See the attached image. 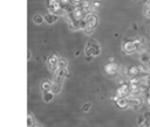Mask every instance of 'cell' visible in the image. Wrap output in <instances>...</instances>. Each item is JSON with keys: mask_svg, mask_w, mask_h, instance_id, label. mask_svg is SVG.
Returning <instances> with one entry per match:
<instances>
[{"mask_svg": "<svg viewBox=\"0 0 150 127\" xmlns=\"http://www.w3.org/2000/svg\"><path fill=\"white\" fill-rule=\"evenodd\" d=\"M91 5L95 7V8H98L100 6H101V2L98 1V0H96V1H94V2H91Z\"/></svg>", "mask_w": 150, "mask_h": 127, "instance_id": "obj_20", "label": "cell"}, {"mask_svg": "<svg viewBox=\"0 0 150 127\" xmlns=\"http://www.w3.org/2000/svg\"><path fill=\"white\" fill-rule=\"evenodd\" d=\"M59 68H67V61L64 58L59 59Z\"/></svg>", "mask_w": 150, "mask_h": 127, "instance_id": "obj_17", "label": "cell"}, {"mask_svg": "<svg viewBox=\"0 0 150 127\" xmlns=\"http://www.w3.org/2000/svg\"><path fill=\"white\" fill-rule=\"evenodd\" d=\"M52 99H53V92L52 91H48V92L43 93V100L45 101H50Z\"/></svg>", "mask_w": 150, "mask_h": 127, "instance_id": "obj_15", "label": "cell"}, {"mask_svg": "<svg viewBox=\"0 0 150 127\" xmlns=\"http://www.w3.org/2000/svg\"><path fill=\"white\" fill-rule=\"evenodd\" d=\"M86 55H89V56H98L100 52H101V49L97 44L96 41L94 40H90L88 43H87V47H86V50H84Z\"/></svg>", "mask_w": 150, "mask_h": 127, "instance_id": "obj_1", "label": "cell"}, {"mask_svg": "<svg viewBox=\"0 0 150 127\" xmlns=\"http://www.w3.org/2000/svg\"><path fill=\"white\" fill-rule=\"evenodd\" d=\"M27 58H28V59L30 58V51H28V54H27Z\"/></svg>", "mask_w": 150, "mask_h": 127, "instance_id": "obj_30", "label": "cell"}, {"mask_svg": "<svg viewBox=\"0 0 150 127\" xmlns=\"http://www.w3.org/2000/svg\"><path fill=\"white\" fill-rule=\"evenodd\" d=\"M129 106L132 108H138L139 106H142V100L138 98H130L129 99Z\"/></svg>", "mask_w": 150, "mask_h": 127, "instance_id": "obj_7", "label": "cell"}, {"mask_svg": "<svg viewBox=\"0 0 150 127\" xmlns=\"http://www.w3.org/2000/svg\"><path fill=\"white\" fill-rule=\"evenodd\" d=\"M144 14L146 17H150V7H146L145 10H144Z\"/></svg>", "mask_w": 150, "mask_h": 127, "instance_id": "obj_22", "label": "cell"}, {"mask_svg": "<svg viewBox=\"0 0 150 127\" xmlns=\"http://www.w3.org/2000/svg\"><path fill=\"white\" fill-rule=\"evenodd\" d=\"M55 72H56V76H60V77H63V78H66V76H69L68 71H67V68H59Z\"/></svg>", "mask_w": 150, "mask_h": 127, "instance_id": "obj_11", "label": "cell"}, {"mask_svg": "<svg viewBox=\"0 0 150 127\" xmlns=\"http://www.w3.org/2000/svg\"><path fill=\"white\" fill-rule=\"evenodd\" d=\"M94 29H95L94 27H90V26H88V27H87V28L84 29V31H86L87 34H91V33L94 31Z\"/></svg>", "mask_w": 150, "mask_h": 127, "instance_id": "obj_19", "label": "cell"}, {"mask_svg": "<svg viewBox=\"0 0 150 127\" xmlns=\"http://www.w3.org/2000/svg\"><path fill=\"white\" fill-rule=\"evenodd\" d=\"M118 84H120V85H124V84H125V80H124L123 78H120V79H118Z\"/></svg>", "mask_w": 150, "mask_h": 127, "instance_id": "obj_25", "label": "cell"}, {"mask_svg": "<svg viewBox=\"0 0 150 127\" xmlns=\"http://www.w3.org/2000/svg\"><path fill=\"white\" fill-rule=\"evenodd\" d=\"M123 50H124L127 54H130V52L137 50V47L135 45L134 40H125V42H124V44H123Z\"/></svg>", "mask_w": 150, "mask_h": 127, "instance_id": "obj_3", "label": "cell"}, {"mask_svg": "<svg viewBox=\"0 0 150 127\" xmlns=\"http://www.w3.org/2000/svg\"><path fill=\"white\" fill-rule=\"evenodd\" d=\"M32 122H33V120H32V117H28V125H29V127L32 126Z\"/></svg>", "mask_w": 150, "mask_h": 127, "instance_id": "obj_26", "label": "cell"}, {"mask_svg": "<svg viewBox=\"0 0 150 127\" xmlns=\"http://www.w3.org/2000/svg\"><path fill=\"white\" fill-rule=\"evenodd\" d=\"M128 93H130V85H128V84L122 85V86L118 87V90H117V96H118V97H125Z\"/></svg>", "mask_w": 150, "mask_h": 127, "instance_id": "obj_6", "label": "cell"}, {"mask_svg": "<svg viewBox=\"0 0 150 127\" xmlns=\"http://www.w3.org/2000/svg\"><path fill=\"white\" fill-rule=\"evenodd\" d=\"M57 17H59V15H56V14H53V13H48V14L45 16V21H46L47 23L52 24V23H54V22L57 20Z\"/></svg>", "mask_w": 150, "mask_h": 127, "instance_id": "obj_8", "label": "cell"}, {"mask_svg": "<svg viewBox=\"0 0 150 127\" xmlns=\"http://www.w3.org/2000/svg\"><path fill=\"white\" fill-rule=\"evenodd\" d=\"M86 21H87V23H88V26H90V27H96V24H97V16L94 14V13H89V14H87L86 15Z\"/></svg>", "mask_w": 150, "mask_h": 127, "instance_id": "obj_4", "label": "cell"}, {"mask_svg": "<svg viewBox=\"0 0 150 127\" xmlns=\"http://www.w3.org/2000/svg\"><path fill=\"white\" fill-rule=\"evenodd\" d=\"M137 119H138V125H142V124H144V122L146 121L145 118H144V115H139Z\"/></svg>", "mask_w": 150, "mask_h": 127, "instance_id": "obj_18", "label": "cell"}, {"mask_svg": "<svg viewBox=\"0 0 150 127\" xmlns=\"http://www.w3.org/2000/svg\"><path fill=\"white\" fill-rule=\"evenodd\" d=\"M33 21H34V23H36V24H40V23H42V22L45 21V17H42L40 14H36V15H34V17H33Z\"/></svg>", "mask_w": 150, "mask_h": 127, "instance_id": "obj_14", "label": "cell"}, {"mask_svg": "<svg viewBox=\"0 0 150 127\" xmlns=\"http://www.w3.org/2000/svg\"><path fill=\"white\" fill-rule=\"evenodd\" d=\"M52 86H53V84H52L50 82H48V80H45V82L41 84V89H42L45 92L50 91V90H52Z\"/></svg>", "mask_w": 150, "mask_h": 127, "instance_id": "obj_12", "label": "cell"}, {"mask_svg": "<svg viewBox=\"0 0 150 127\" xmlns=\"http://www.w3.org/2000/svg\"><path fill=\"white\" fill-rule=\"evenodd\" d=\"M104 70H105V72L108 75H115L117 72V70H118V65L115 64V63H109V64L105 65Z\"/></svg>", "mask_w": 150, "mask_h": 127, "instance_id": "obj_5", "label": "cell"}, {"mask_svg": "<svg viewBox=\"0 0 150 127\" xmlns=\"http://www.w3.org/2000/svg\"><path fill=\"white\" fill-rule=\"evenodd\" d=\"M116 104L118 107H127L129 106V99H127L125 97H118Z\"/></svg>", "mask_w": 150, "mask_h": 127, "instance_id": "obj_9", "label": "cell"}, {"mask_svg": "<svg viewBox=\"0 0 150 127\" xmlns=\"http://www.w3.org/2000/svg\"><path fill=\"white\" fill-rule=\"evenodd\" d=\"M141 63H143V64H146V63H149L150 62V55L149 54H146V52H144V54H142L141 55Z\"/></svg>", "mask_w": 150, "mask_h": 127, "instance_id": "obj_13", "label": "cell"}, {"mask_svg": "<svg viewBox=\"0 0 150 127\" xmlns=\"http://www.w3.org/2000/svg\"><path fill=\"white\" fill-rule=\"evenodd\" d=\"M59 59L56 55H52L49 58H48V66L52 71H56L59 69Z\"/></svg>", "mask_w": 150, "mask_h": 127, "instance_id": "obj_2", "label": "cell"}, {"mask_svg": "<svg viewBox=\"0 0 150 127\" xmlns=\"http://www.w3.org/2000/svg\"><path fill=\"white\" fill-rule=\"evenodd\" d=\"M139 127H150V124H149V121L146 120L144 124H142V125H139Z\"/></svg>", "mask_w": 150, "mask_h": 127, "instance_id": "obj_23", "label": "cell"}, {"mask_svg": "<svg viewBox=\"0 0 150 127\" xmlns=\"http://www.w3.org/2000/svg\"><path fill=\"white\" fill-rule=\"evenodd\" d=\"M149 69H150V68H149Z\"/></svg>", "mask_w": 150, "mask_h": 127, "instance_id": "obj_32", "label": "cell"}, {"mask_svg": "<svg viewBox=\"0 0 150 127\" xmlns=\"http://www.w3.org/2000/svg\"><path fill=\"white\" fill-rule=\"evenodd\" d=\"M145 3H146V6H148V7H150V0H146V1H145Z\"/></svg>", "mask_w": 150, "mask_h": 127, "instance_id": "obj_29", "label": "cell"}, {"mask_svg": "<svg viewBox=\"0 0 150 127\" xmlns=\"http://www.w3.org/2000/svg\"><path fill=\"white\" fill-rule=\"evenodd\" d=\"M144 118H145V120H150V112H146L145 114H144Z\"/></svg>", "mask_w": 150, "mask_h": 127, "instance_id": "obj_24", "label": "cell"}, {"mask_svg": "<svg viewBox=\"0 0 150 127\" xmlns=\"http://www.w3.org/2000/svg\"><path fill=\"white\" fill-rule=\"evenodd\" d=\"M89 107H90V104H89V103H87V104H84V105L82 106V110H83L84 112H87V111L89 110Z\"/></svg>", "mask_w": 150, "mask_h": 127, "instance_id": "obj_21", "label": "cell"}, {"mask_svg": "<svg viewBox=\"0 0 150 127\" xmlns=\"http://www.w3.org/2000/svg\"><path fill=\"white\" fill-rule=\"evenodd\" d=\"M146 100H148V104L150 105V96H148V98H146Z\"/></svg>", "mask_w": 150, "mask_h": 127, "instance_id": "obj_31", "label": "cell"}, {"mask_svg": "<svg viewBox=\"0 0 150 127\" xmlns=\"http://www.w3.org/2000/svg\"><path fill=\"white\" fill-rule=\"evenodd\" d=\"M50 91H52L53 93H59V92L61 91V85L53 83V86H52V90H50Z\"/></svg>", "mask_w": 150, "mask_h": 127, "instance_id": "obj_16", "label": "cell"}, {"mask_svg": "<svg viewBox=\"0 0 150 127\" xmlns=\"http://www.w3.org/2000/svg\"><path fill=\"white\" fill-rule=\"evenodd\" d=\"M91 58H93V56H89V55H88V56H87V58H86V59H87V61H90V59H91Z\"/></svg>", "mask_w": 150, "mask_h": 127, "instance_id": "obj_28", "label": "cell"}, {"mask_svg": "<svg viewBox=\"0 0 150 127\" xmlns=\"http://www.w3.org/2000/svg\"><path fill=\"white\" fill-rule=\"evenodd\" d=\"M128 73H129L131 77H138V75H139L138 66H131V68H129Z\"/></svg>", "mask_w": 150, "mask_h": 127, "instance_id": "obj_10", "label": "cell"}, {"mask_svg": "<svg viewBox=\"0 0 150 127\" xmlns=\"http://www.w3.org/2000/svg\"><path fill=\"white\" fill-rule=\"evenodd\" d=\"M115 62V58L114 57H109V63H114Z\"/></svg>", "mask_w": 150, "mask_h": 127, "instance_id": "obj_27", "label": "cell"}]
</instances>
